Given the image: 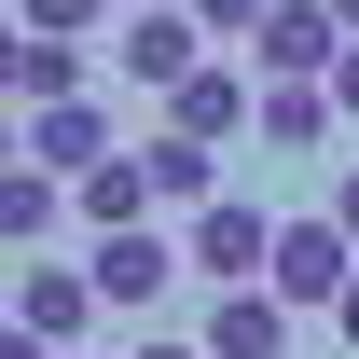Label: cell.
<instances>
[{"label": "cell", "mask_w": 359, "mask_h": 359, "mask_svg": "<svg viewBox=\"0 0 359 359\" xmlns=\"http://www.w3.org/2000/svg\"><path fill=\"white\" fill-rule=\"evenodd\" d=\"M249 125H263V152H318L346 111H332V83H263V111H249Z\"/></svg>", "instance_id": "cell-11"}, {"label": "cell", "mask_w": 359, "mask_h": 359, "mask_svg": "<svg viewBox=\"0 0 359 359\" xmlns=\"http://www.w3.org/2000/svg\"><path fill=\"white\" fill-rule=\"evenodd\" d=\"M125 14H152V0H125Z\"/></svg>", "instance_id": "cell-22"}, {"label": "cell", "mask_w": 359, "mask_h": 359, "mask_svg": "<svg viewBox=\"0 0 359 359\" xmlns=\"http://www.w3.org/2000/svg\"><path fill=\"white\" fill-rule=\"evenodd\" d=\"M263 111V69H194V83H166V125L180 138H235Z\"/></svg>", "instance_id": "cell-8"}, {"label": "cell", "mask_w": 359, "mask_h": 359, "mask_svg": "<svg viewBox=\"0 0 359 359\" xmlns=\"http://www.w3.org/2000/svg\"><path fill=\"white\" fill-rule=\"evenodd\" d=\"M263 276H276L304 318H332V304H346V276H359V235L332 222V208H318V222H276V263H263Z\"/></svg>", "instance_id": "cell-1"}, {"label": "cell", "mask_w": 359, "mask_h": 359, "mask_svg": "<svg viewBox=\"0 0 359 359\" xmlns=\"http://www.w3.org/2000/svg\"><path fill=\"white\" fill-rule=\"evenodd\" d=\"M111 69H125L138 97L194 83V69H208V14H166V0H152V14H125V28H111Z\"/></svg>", "instance_id": "cell-3"}, {"label": "cell", "mask_w": 359, "mask_h": 359, "mask_svg": "<svg viewBox=\"0 0 359 359\" xmlns=\"http://www.w3.org/2000/svg\"><path fill=\"white\" fill-rule=\"evenodd\" d=\"M263 263H276V222L249 208V194H208V208H194V276L235 290V276H263Z\"/></svg>", "instance_id": "cell-7"}, {"label": "cell", "mask_w": 359, "mask_h": 359, "mask_svg": "<svg viewBox=\"0 0 359 359\" xmlns=\"http://www.w3.org/2000/svg\"><path fill=\"white\" fill-rule=\"evenodd\" d=\"M138 359H208V332H194V346H180V332H152V346H138Z\"/></svg>", "instance_id": "cell-19"}, {"label": "cell", "mask_w": 359, "mask_h": 359, "mask_svg": "<svg viewBox=\"0 0 359 359\" xmlns=\"http://www.w3.org/2000/svg\"><path fill=\"white\" fill-rule=\"evenodd\" d=\"M332 111H346V125H359V42L332 55Z\"/></svg>", "instance_id": "cell-17"}, {"label": "cell", "mask_w": 359, "mask_h": 359, "mask_svg": "<svg viewBox=\"0 0 359 359\" xmlns=\"http://www.w3.org/2000/svg\"><path fill=\"white\" fill-rule=\"evenodd\" d=\"M97 304H111L97 276H69V263H42V249H28V276H14V332H42V346H83V332H97Z\"/></svg>", "instance_id": "cell-6"}, {"label": "cell", "mask_w": 359, "mask_h": 359, "mask_svg": "<svg viewBox=\"0 0 359 359\" xmlns=\"http://www.w3.org/2000/svg\"><path fill=\"white\" fill-rule=\"evenodd\" d=\"M332 55H346V14L332 0H276L263 28H249V69L263 83H332Z\"/></svg>", "instance_id": "cell-2"}, {"label": "cell", "mask_w": 359, "mask_h": 359, "mask_svg": "<svg viewBox=\"0 0 359 359\" xmlns=\"http://www.w3.org/2000/svg\"><path fill=\"white\" fill-rule=\"evenodd\" d=\"M55 208H69V194H55V166H14V180H0V235H14V249H42Z\"/></svg>", "instance_id": "cell-14"}, {"label": "cell", "mask_w": 359, "mask_h": 359, "mask_svg": "<svg viewBox=\"0 0 359 359\" xmlns=\"http://www.w3.org/2000/svg\"><path fill=\"white\" fill-rule=\"evenodd\" d=\"M332 14H346V42H359V0H332Z\"/></svg>", "instance_id": "cell-21"}, {"label": "cell", "mask_w": 359, "mask_h": 359, "mask_svg": "<svg viewBox=\"0 0 359 359\" xmlns=\"http://www.w3.org/2000/svg\"><path fill=\"white\" fill-rule=\"evenodd\" d=\"M332 222H346V235H359V166H346V180H332Z\"/></svg>", "instance_id": "cell-18"}, {"label": "cell", "mask_w": 359, "mask_h": 359, "mask_svg": "<svg viewBox=\"0 0 359 359\" xmlns=\"http://www.w3.org/2000/svg\"><path fill=\"white\" fill-rule=\"evenodd\" d=\"M194 14H208V42H249V28H263L276 0H194Z\"/></svg>", "instance_id": "cell-16"}, {"label": "cell", "mask_w": 359, "mask_h": 359, "mask_svg": "<svg viewBox=\"0 0 359 359\" xmlns=\"http://www.w3.org/2000/svg\"><path fill=\"white\" fill-rule=\"evenodd\" d=\"M125 0H14V28H42V42H83V28H111Z\"/></svg>", "instance_id": "cell-15"}, {"label": "cell", "mask_w": 359, "mask_h": 359, "mask_svg": "<svg viewBox=\"0 0 359 359\" xmlns=\"http://www.w3.org/2000/svg\"><path fill=\"white\" fill-rule=\"evenodd\" d=\"M290 290H276V276H235L222 304H208V359H290Z\"/></svg>", "instance_id": "cell-5"}, {"label": "cell", "mask_w": 359, "mask_h": 359, "mask_svg": "<svg viewBox=\"0 0 359 359\" xmlns=\"http://www.w3.org/2000/svg\"><path fill=\"white\" fill-rule=\"evenodd\" d=\"M332 332H346V346H359V276H346V304H332Z\"/></svg>", "instance_id": "cell-20"}, {"label": "cell", "mask_w": 359, "mask_h": 359, "mask_svg": "<svg viewBox=\"0 0 359 359\" xmlns=\"http://www.w3.org/2000/svg\"><path fill=\"white\" fill-rule=\"evenodd\" d=\"M14 97H28V111L83 97V42H42V28H14Z\"/></svg>", "instance_id": "cell-13"}, {"label": "cell", "mask_w": 359, "mask_h": 359, "mask_svg": "<svg viewBox=\"0 0 359 359\" xmlns=\"http://www.w3.org/2000/svg\"><path fill=\"white\" fill-rule=\"evenodd\" d=\"M28 166H55V180H83V166H111V111H97V97H55L42 125H28Z\"/></svg>", "instance_id": "cell-10"}, {"label": "cell", "mask_w": 359, "mask_h": 359, "mask_svg": "<svg viewBox=\"0 0 359 359\" xmlns=\"http://www.w3.org/2000/svg\"><path fill=\"white\" fill-rule=\"evenodd\" d=\"M69 208H83L97 235H125V222H152V208H166V194H152V152H111V166H83V180H69Z\"/></svg>", "instance_id": "cell-9"}, {"label": "cell", "mask_w": 359, "mask_h": 359, "mask_svg": "<svg viewBox=\"0 0 359 359\" xmlns=\"http://www.w3.org/2000/svg\"><path fill=\"white\" fill-rule=\"evenodd\" d=\"M152 194H166V208H208V194H222V138H152Z\"/></svg>", "instance_id": "cell-12"}, {"label": "cell", "mask_w": 359, "mask_h": 359, "mask_svg": "<svg viewBox=\"0 0 359 359\" xmlns=\"http://www.w3.org/2000/svg\"><path fill=\"white\" fill-rule=\"evenodd\" d=\"M97 290H111V304H125V318H152V304H166V290H180V276H194V249H166V235H152V222H125V235H97Z\"/></svg>", "instance_id": "cell-4"}]
</instances>
